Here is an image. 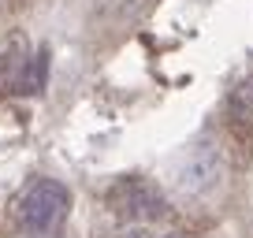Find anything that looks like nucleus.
<instances>
[{
  "instance_id": "f257e3e1",
  "label": "nucleus",
  "mask_w": 253,
  "mask_h": 238,
  "mask_svg": "<svg viewBox=\"0 0 253 238\" xmlns=\"http://www.w3.org/2000/svg\"><path fill=\"white\" fill-rule=\"evenodd\" d=\"M67 205H71V198H67L63 183H56V179H34L23 190V198H19V223L30 235H48L63 220Z\"/></svg>"
},
{
  "instance_id": "f03ea898",
  "label": "nucleus",
  "mask_w": 253,
  "mask_h": 238,
  "mask_svg": "<svg viewBox=\"0 0 253 238\" xmlns=\"http://www.w3.org/2000/svg\"><path fill=\"white\" fill-rule=\"evenodd\" d=\"M108 205L126 223H149V220H160L168 212L160 190L153 183H145V179H119L108 190Z\"/></svg>"
},
{
  "instance_id": "7ed1b4c3",
  "label": "nucleus",
  "mask_w": 253,
  "mask_h": 238,
  "mask_svg": "<svg viewBox=\"0 0 253 238\" xmlns=\"http://www.w3.org/2000/svg\"><path fill=\"white\" fill-rule=\"evenodd\" d=\"M223 179V153L220 145L205 142L198 149H190V157L179 164V175H175V186H179L186 198H205L209 190H216Z\"/></svg>"
},
{
  "instance_id": "20e7f679",
  "label": "nucleus",
  "mask_w": 253,
  "mask_h": 238,
  "mask_svg": "<svg viewBox=\"0 0 253 238\" xmlns=\"http://www.w3.org/2000/svg\"><path fill=\"white\" fill-rule=\"evenodd\" d=\"M48 79V48H38L30 60H23V71L15 79V93H41Z\"/></svg>"
},
{
  "instance_id": "39448f33",
  "label": "nucleus",
  "mask_w": 253,
  "mask_h": 238,
  "mask_svg": "<svg viewBox=\"0 0 253 238\" xmlns=\"http://www.w3.org/2000/svg\"><path fill=\"white\" fill-rule=\"evenodd\" d=\"M116 238H157V235H153L149 223H123L116 231Z\"/></svg>"
},
{
  "instance_id": "423d86ee",
  "label": "nucleus",
  "mask_w": 253,
  "mask_h": 238,
  "mask_svg": "<svg viewBox=\"0 0 253 238\" xmlns=\"http://www.w3.org/2000/svg\"><path fill=\"white\" fill-rule=\"evenodd\" d=\"M164 238H179V235H164Z\"/></svg>"
}]
</instances>
